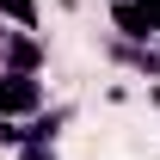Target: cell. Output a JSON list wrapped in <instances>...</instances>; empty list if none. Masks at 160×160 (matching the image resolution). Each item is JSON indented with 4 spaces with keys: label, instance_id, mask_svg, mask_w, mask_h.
<instances>
[{
    "label": "cell",
    "instance_id": "6da1fadb",
    "mask_svg": "<svg viewBox=\"0 0 160 160\" xmlns=\"http://www.w3.org/2000/svg\"><path fill=\"white\" fill-rule=\"evenodd\" d=\"M0 19H19L25 31H31V25H37V6H31V0H0Z\"/></svg>",
    "mask_w": 160,
    "mask_h": 160
}]
</instances>
